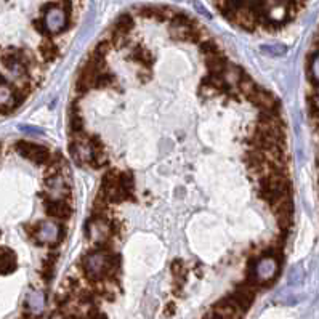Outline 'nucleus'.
<instances>
[{
    "instance_id": "f257e3e1",
    "label": "nucleus",
    "mask_w": 319,
    "mask_h": 319,
    "mask_svg": "<svg viewBox=\"0 0 319 319\" xmlns=\"http://www.w3.org/2000/svg\"><path fill=\"white\" fill-rule=\"evenodd\" d=\"M84 270L87 273L89 279L92 281H100L106 276L113 274L117 271L119 260H116V257H111L105 251H97L93 254H89L84 258Z\"/></svg>"
},
{
    "instance_id": "f03ea898",
    "label": "nucleus",
    "mask_w": 319,
    "mask_h": 319,
    "mask_svg": "<svg viewBox=\"0 0 319 319\" xmlns=\"http://www.w3.org/2000/svg\"><path fill=\"white\" fill-rule=\"evenodd\" d=\"M279 270V263L274 257H265L260 262L255 263L254 268V274L251 276V281H254L255 284L258 282H268L271 281L276 274H278Z\"/></svg>"
},
{
    "instance_id": "7ed1b4c3",
    "label": "nucleus",
    "mask_w": 319,
    "mask_h": 319,
    "mask_svg": "<svg viewBox=\"0 0 319 319\" xmlns=\"http://www.w3.org/2000/svg\"><path fill=\"white\" fill-rule=\"evenodd\" d=\"M16 149L21 154L24 159H29L36 164H45L50 161V152L44 146L34 144V143H28V141H20L16 144Z\"/></svg>"
},
{
    "instance_id": "20e7f679",
    "label": "nucleus",
    "mask_w": 319,
    "mask_h": 319,
    "mask_svg": "<svg viewBox=\"0 0 319 319\" xmlns=\"http://www.w3.org/2000/svg\"><path fill=\"white\" fill-rule=\"evenodd\" d=\"M45 29L48 34H58L66 29V24H67V15L63 8H58V7H50L48 10L45 12Z\"/></svg>"
},
{
    "instance_id": "39448f33",
    "label": "nucleus",
    "mask_w": 319,
    "mask_h": 319,
    "mask_svg": "<svg viewBox=\"0 0 319 319\" xmlns=\"http://www.w3.org/2000/svg\"><path fill=\"white\" fill-rule=\"evenodd\" d=\"M37 239L42 244H56L59 241V236H61V231H59V226L55 221H44L37 225Z\"/></svg>"
},
{
    "instance_id": "423d86ee",
    "label": "nucleus",
    "mask_w": 319,
    "mask_h": 319,
    "mask_svg": "<svg viewBox=\"0 0 319 319\" xmlns=\"http://www.w3.org/2000/svg\"><path fill=\"white\" fill-rule=\"evenodd\" d=\"M170 36L180 42H197L199 40V32H197V28L193 26V23L174 24L170 29Z\"/></svg>"
},
{
    "instance_id": "0eeeda50",
    "label": "nucleus",
    "mask_w": 319,
    "mask_h": 319,
    "mask_svg": "<svg viewBox=\"0 0 319 319\" xmlns=\"http://www.w3.org/2000/svg\"><path fill=\"white\" fill-rule=\"evenodd\" d=\"M215 314L220 317H241L243 316V309L237 306V303L231 297L223 298L220 303L215 305Z\"/></svg>"
},
{
    "instance_id": "6e6552de",
    "label": "nucleus",
    "mask_w": 319,
    "mask_h": 319,
    "mask_svg": "<svg viewBox=\"0 0 319 319\" xmlns=\"http://www.w3.org/2000/svg\"><path fill=\"white\" fill-rule=\"evenodd\" d=\"M249 100H251L255 106L262 108L263 111H273L276 108V100L273 98V95L260 89H255L254 93L249 97Z\"/></svg>"
},
{
    "instance_id": "1a4fd4ad",
    "label": "nucleus",
    "mask_w": 319,
    "mask_h": 319,
    "mask_svg": "<svg viewBox=\"0 0 319 319\" xmlns=\"http://www.w3.org/2000/svg\"><path fill=\"white\" fill-rule=\"evenodd\" d=\"M111 232V228L108 223H105V218H98V220H93L92 221V231H90V236L92 239L95 241V243L98 244H103L105 241L108 239Z\"/></svg>"
},
{
    "instance_id": "9d476101",
    "label": "nucleus",
    "mask_w": 319,
    "mask_h": 319,
    "mask_svg": "<svg viewBox=\"0 0 319 319\" xmlns=\"http://www.w3.org/2000/svg\"><path fill=\"white\" fill-rule=\"evenodd\" d=\"M47 215L51 218H67L71 215V207H69L63 199H53L47 205Z\"/></svg>"
},
{
    "instance_id": "9b49d317",
    "label": "nucleus",
    "mask_w": 319,
    "mask_h": 319,
    "mask_svg": "<svg viewBox=\"0 0 319 319\" xmlns=\"http://www.w3.org/2000/svg\"><path fill=\"white\" fill-rule=\"evenodd\" d=\"M16 268V255L7 247H0V274L13 273Z\"/></svg>"
},
{
    "instance_id": "f8f14e48",
    "label": "nucleus",
    "mask_w": 319,
    "mask_h": 319,
    "mask_svg": "<svg viewBox=\"0 0 319 319\" xmlns=\"http://www.w3.org/2000/svg\"><path fill=\"white\" fill-rule=\"evenodd\" d=\"M207 66H209V71L210 74H218L221 75L223 71H225L226 67V59L225 56H223L220 51L218 53H213V55H209L207 56Z\"/></svg>"
},
{
    "instance_id": "ddd939ff",
    "label": "nucleus",
    "mask_w": 319,
    "mask_h": 319,
    "mask_svg": "<svg viewBox=\"0 0 319 319\" xmlns=\"http://www.w3.org/2000/svg\"><path fill=\"white\" fill-rule=\"evenodd\" d=\"M28 308L31 309L32 313H42V309L45 308V295H44V292H40V290H36V292H32V294H29L28 297Z\"/></svg>"
},
{
    "instance_id": "4468645a",
    "label": "nucleus",
    "mask_w": 319,
    "mask_h": 319,
    "mask_svg": "<svg viewBox=\"0 0 319 319\" xmlns=\"http://www.w3.org/2000/svg\"><path fill=\"white\" fill-rule=\"evenodd\" d=\"M133 29V18L128 13L120 15L116 21V34H124L127 36V32H130Z\"/></svg>"
},
{
    "instance_id": "2eb2a0df",
    "label": "nucleus",
    "mask_w": 319,
    "mask_h": 319,
    "mask_svg": "<svg viewBox=\"0 0 319 319\" xmlns=\"http://www.w3.org/2000/svg\"><path fill=\"white\" fill-rule=\"evenodd\" d=\"M223 79H225V82H232V84H237L239 79L243 77V74H241V69L237 66H226L225 71H223Z\"/></svg>"
},
{
    "instance_id": "dca6fc26",
    "label": "nucleus",
    "mask_w": 319,
    "mask_h": 319,
    "mask_svg": "<svg viewBox=\"0 0 319 319\" xmlns=\"http://www.w3.org/2000/svg\"><path fill=\"white\" fill-rule=\"evenodd\" d=\"M71 117H69V124H71V130L75 132V133H81L82 130V117H81V113L79 109H77L75 106L71 109V114H69Z\"/></svg>"
},
{
    "instance_id": "f3484780",
    "label": "nucleus",
    "mask_w": 319,
    "mask_h": 319,
    "mask_svg": "<svg viewBox=\"0 0 319 319\" xmlns=\"http://www.w3.org/2000/svg\"><path fill=\"white\" fill-rule=\"evenodd\" d=\"M40 53L42 56H44L45 61H51V59H55L56 55H58V48L51 44V42H44L40 47Z\"/></svg>"
},
{
    "instance_id": "a211bd4d",
    "label": "nucleus",
    "mask_w": 319,
    "mask_h": 319,
    "mask_svg": "<svg viewBox=\"0 0 319 319\" xmlns=\"http://www.w3.org/2000/svg\"><path fill=\"white\" fill-rule=\"evenodd\" d=\"M237 84H239V87H241V92H243L247 98L251 97V95L254 93V90L257 89V85L252 82V79H249V77H241Z\"/></svg>"
},
{
    "instance_id": "6ab92c4d",
    "label": "nucleus",
    "mask_w": 319,
    "mask_h": 319,
    "mask_svg": "<svg viewBox=\"0 0 319 319\" xmlns=\"http://www.w3.org/2000/svg\"><path fill=\"white\" fill-rule=\"evenodd\" d=\"M119 185L120 188H124L127 193L133 191V177L128 172H124V174H119Z\"/></svg>"
},
{
    "instance_id": "aec40b11",
    "label": "nucleus",
    "mask_w": 319,
    "mask_h": 319,
    "mask_svg": "<svg viewBox=\"0 0 319 319\" xmlns=\"http://www.w3.org/2000/svg\"><path fill=\"white\" fill-rule=\"evenodd\" d=\"M303 278H305V271L298 265V266H294V268H292V271L289 274V282L290 284H301L303 282Z\"/></svg>"
},
{
    "instance_id": "412c9836",
    "label": "nucleus",
    "mask_w": 319,
    "mask_h": 319,
    "mask_svg": "<svg viewBox=\"0 0 319 319\" xmlns=\"http://www.w3.org/2000/svg\"><path fill=\"white\" fill-rule=\"evenodd\" d=\"M262 50L265 53L273 55V56H282V55H286V51H287V48L284 45H263Z\"/></svg>"
},
{
    "instance_id": "4be33fe9",
    "label": "nucleus",
    "mask_w": 319,
    "mask_h": 319,
    "mask_svg": "<svg viewBox=\"0 0 319 319\" xmlns=\"http://www.w3.org/2000/svg\"><path fill=\"white\" fill-rule=\"evenodd\" d=\"M133 59H136V61L141 63V64H151L152 63V55L148 50H138L133 55Z\"/></svg>"
},
{
    "instance_id": "5701e85b",
    "label": "nucleus",
    "mask_w": 319,
    "mask_h": 319,
    "mask_svg": "<svg viewBox=\"0 0 319 319\" xmlns=\"http://www.w3.org/2000/svg\"><path fill=\"white\" fill-rule=\"evenodd\" d=\"M201 51L204 55H213V53H218V45L215 44L213 40H204L201 44Z\"/></svg>"
},
{
    "instance_id": "b1692460",
    "label": "nucleus",
    "mask_w": 319,
    "mask_h": 319,
    "mask_svg": "<svg viewBox=\"0 0 319 319\" xmlns=\"http://www.w3.org/2000/svg\"><path fill=\"white\" fill-rule=\"evenodd\" d=\"M20 130L28 135H42V128L32 127V125H20Z\"/></svg>"
},
{
    "instance_id": "393cba45",
    "label": "nucleus",
    "mask_w": 319,
    "mask_h": 319,
    "mask_svg": "<svg viewBox=\"0 0 319 319\" xmlns=\"http://www.w3.org/2000/svg\"><path fill=\"white\" fill-rule=\"evenodd\" d=\"M311 81L314 85H317V55H313V61H311Z\"/></svg>"
},
{
    "instance_id": "a878e982",
    "label": "nucleus",
    "mask_w": 319,
    "mask_h": 319,
    "mask_svg": "<svg viewBox=\"0 0 319 319\" xmlns=\"http://www.w3.org/2000/svg\"><path fill=\"white\" fill-rule=\"evenodd\" d=\"M183 270V262L182 260H174L172 262V273H174L175 276H178L180 273H182Z\"/></svg>"
}]
</instances>
